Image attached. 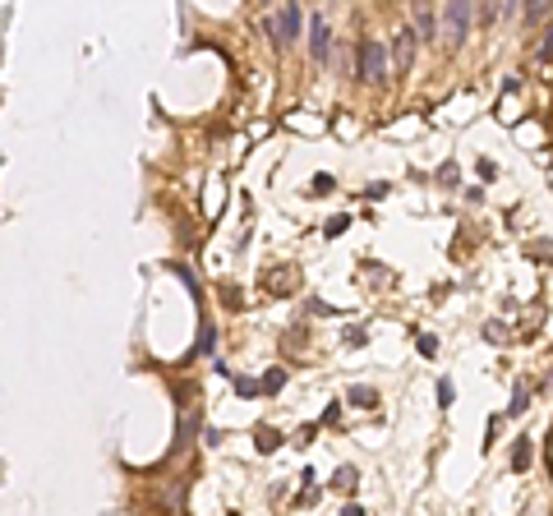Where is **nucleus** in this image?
<instances>
[{"mask_svg":"<svg viewBox=\"0 0 553 516\" xmlns=\"http://www.w3.org/2000/svg\"><path fill=\"white\" fill-rule=\"evenodd\" d=\"M300 23H305V10H300V5H281V10L268 19V37H272L276 46H291L295 37H300Z\"/></svg>","mask_w":553,"mask_h":516,"instance_id":"1","label":"nucleus"},{"mask_svg":"<svg viewBox=\"0 0 553 516\" xmlns=\"http://www.w3.org/2000/svg\"><path fill=\"white\" fill-rule=\"evenodd\" d=\"M383 69H387L383 42H378V37H365V42H360V51H355V74L365 78V83H373V78H383Z\"/></svg>","mask_w":553,"mask_h":516,"instance_id":"2","label":"nucleus"},{"mask_svg":"<svg viewBox=\"0 0 553 516\" xmlns=\"http://www.w3.org/2000/svg\"><path fill=\"white\" fill-rule=\"evenodd\" d=\"M470 19H475V10H470L466 0H452V5H443V37H447V42H466Z\"/></svg>","mask_w":553,"mask_h":516,"instance_id":"3","label":"nucleus"},{"mask_svg":"<svg viewBox=\"0 0 553 516\" xmlns=\"http://www.w3.org/2000/svg\"><path fill=\"white\" fill-rule=\"evenodd\" d=\"M327 51H332V42H327V19L314 14V23H309V56H314V65H327Z\"/></svg>","mask_w":553,"mask_h":516,"instance_id":"4","label":"nucleus"},{"mask_svg":"<svg viewBox=\"0 0 553 516\" xmlns=\"http://www.w3.org/2000/svg\"><path fill=\"white\" fill-rule=\"evenodd\" d=\"M263 286L276 290V295H286V290L300 286V272H295V268H272V272H263Z\"/></svg>","mask_w":553,"mask_h":516,"instance_id":"5","label":"nucleus"},{"mask_svg":"<svg viewBox=\"0 0 553 516\" xmlns=\"http://www.w3.org/2000/svg\"><path fill=\"white\" fill-rule=\"evenodd\" d=\"M415 28H401L397 32V42H392V56H397V69H411V61H415Z\"/></svg>","mask_w":553,"mask_h":516,"instance_id":"6","label":"nucleus"},{"mask_svg":"<svg viewBox=\"0 0 553 516\" xmlns=\"http://www.w3.org/2000/svg\"><path fill=\"white\" fill-rule=\"evenodd\" d=\"M415 37H424V42H433L438 37V14H433L429 5H415Z\"/></svg>","mask_w":553,"mask_h":516,"instance_id":"7","label":"nucleus"},{"mask_svg":"<svg viewBox=\"0 0 553 516\" xmlns=\"http://www.w3.org/2000/svg\"><path fill=\"white\" fill-rule=\"evenodd\" d=\"M530 461H535V442H530V438H517V442H512V471L525 475V471H530Z\"/></svg>","mask_w":553,"mask_h":516,"instance_id":"8","label":"nucleus"},{"mask_svg":"<svg viewBox=\"0 0 553 516\" xmlns=\"http://www.w3.org/2000/svg\"><path fill=\"white\" fill-rule=\"evenodd\" d=\"M254 442H259V452H268V456H272L276 447H286V438H281L272 424H259V429H254Z\"/></svg>","mask_w":553,"mask_h":516,"instance_id":"9","label":"nucleus"},{"mask_svg":"<svg viewBox=\"0 0 553 516\" xmlns=\"http://www.w3.org/2000/svg\"><path fill=\"white\" fill-rule=\"evenodd\" d=\"M355 484H360V471H355V466H337V475H332V488H341V493H355Z\"/></svg>","mask_w":553,"mask_h":516,"instance_id":"10","label":"nucleus"},{"mask_svg":"<svg viewBox=\"0 0 553 516\" xmlns=\"http://www.w3.org/2000/svg\"><path fill=\"white\" fill-rule=\"evenodd\" d=\"M259 387H263V392H268V396H276V392H281V387H286V369H268V374H263V378H259Z\"/></svg>","mask_w":553,"mask_h":516,"instance_id":"11","label":"nucleus"},{"mask_svg":"<svg viewBox=\"0 0 553 516\" xmlns=\"http://www.w3.org/2000/svg\"><path fill=\"white\" fill-rule=\"evenodd\" d=\"M217 350V327H213V319H203V327H199V355H213Z\"/></svg>","mask_w":553,"mask_h":516,"instance_id":"12","label":"nucleus"},{"mask_svg":"<svg viewBox=\"0 0 553 516\" xmlns=\"http://www.w3.org/2000/svg\"><path fill=\"white\" fill-rule=\"evenodd\" d=\"M346 230H351V213H337L327 226H323V235H327V240H337V235H346Z\"/></svg>","mask_w":553,"mask_h":516,"instance_id":"13","label":"nucleus"},{"mask_svg":"<svg viewBox=\"0 0 553 516\" xmlns=\"http://www.w3.org/2000/svg\"><path fill=\"white\" fill-rule=\"evenodd\" d=\"M415 350H420L424 360H433V355H438V336H433V332H420V336H415Z\"/></svg>","mask_w":553,"mask_h":516,"instance_id":"14","label":"nucleus"},{"mask_svg":"<svg viewBox=\"0 0 553 516\" xmlns=\"http://www.w3.org/2000/svg\"><path fill=\"white\" fill-rule=\"evenodd\" d=\"M351 406H378V392L360 383V387H351Z\"/></svg>","mask_w":553,"mask_h":516,"instance_id":"15","label":"nucleus"},{"mask_svg":"<svg viewBox=\"0 0 553 516\" xmlns=\"http://www.w3.org/2000/svg\"><path fill=\"white\" fill-rule=\"evenodd\" d=\"M230 387H235V396H259V392H263V387H259V378H240V374L230 378Z\"/></svg>","mask_w":553,"mask_h":516,"instance_id":"16","label":"nucleus"},{"mask_svg":"<svg viewBox=\"0 0 553 516\" xmlns=\"http://www.w3.org/2000/svg\"><path fill=\"white\" fill-rule=\"evenodd\" d=\"M484 341H493V346H498V341H507V323L489 319V323H484Z\"/></svg>","mask_w":553,"mask_h":516,"instance_id":"17","label":"nucleus"},{"mask_svg":"<svg viewBox=\"0 0 553 516\" xmlns=\"http://www.w3.org/2000/svg\"><path fill=\"white\" fill-rule=\"evenodd\" d=\"M539 19H549V0H530L525 5V23H539Z\"/></svg>","mask_w":553,"mask_h":516,"instance_id":"18","label":"nucleus"},{"mask_svg":"<svg viewBox=\"0 0 553 516\" xmlns=\"http://www.w3.org/2000/svg\"><path fill=\"white\" fill-rule=\"evenodd\" d=\"M332 175H327V171H318V175H314V180H309V194H332Z\"/></svg>","mask_w":553,"mask_h":516,"instance_id":"19","label":"nucleus"},{"mask_svg":"<svg viewBox=\"0 0 553 516\" xmlns=\"http://www.w3.org/2000/svg\"><path fill=\"white\" fill-rule=\"evenodd\" d=\"M525 406H530V387H517V392H512V410H507V415H525Z\"/></svg>","mask_w":553,"mask_h":516,"instance_id":"20","label":"nucleus"},{"mask_svg":"<svg viewBox=\"0 0 553 516\" xmlns=\"http://www.w3.org/2000/svg\"><path fill=\"white\" fill-rule=\"evenodd\" d=\"M341 341L360 350V346H369V332H365V327H346V336H341Z\"/></svg>","mask_w":553,"mask_h":516,"instance_id":"21","label":"nucleus"},{"mask_svg":"<svg viewBox=\"0 0 553 516\" xmlns=\"http://www.w3.org/2000/svg\"><path fill=\"white\" fill-rule=\"evenodd\" d=\"M452 396H457V387H452V378H438V406H452Z\"/></svg>","mask_w":553,"mask_h":516,"instance_id":"22","label":"nucleus"},{"mask_svg":"<svg viewBox=\"0 0 553 516\" xmlns=\"http://www.w3.org/2000/svg\"><path fill=\"white\" fill-rule=\"evenodd\" d=\"M305 314H318V319H332L337 309H332V304H323V300H309V304H305Z\"/></svg>","mask_w":553,"mask_h":516,"instance_id":"23","label":"nucleus"},{"mask_svg":"<svg viewBox=\"0 0 553 516\" xmlns=\"http://www.w3.org/2000/svg\"><path fill=\"white\" fill-rule=\"evenodd\" d=\"M535 56H539V61H553V28L544 32V42H539V51H535Z\"/></svg>","mask_w":553,"mask_h":516,"instance_id":"24","label":"nucleus"},{"mask_svg":"<svg viewBox=\"0 0 553 516\" xmlns=\"http://www.w3.org/2000/svg\"><path fill=\"white\" fill-rule=\"evenodd\" d=\"M525 254H530V258H553V244H549V240H539V244H530Z\"/></svg>","mask_w":553,"mask_h":516,"instance_id":"25","label":"nucleus"},{"mask_svg":"<svg viewBox=\"0 0 553 516\" xmlns=\"http://www.w3.org/2000/svg\"><path fill=\"white\" fill-rule=\"evenodd\" d=\"M438 180H443V184L457 180V162H443V166H438Z\"/></svg>","mask_w":553,"mask_h":516,"instance_id":"26","label":"nucleus"},{"mask_svg":"<svg viewBox=\"0 0 553 516\" xmlns=\"http://www.w3.org/2000/svg\"><path fill=\"white\" fill-rule=\"evenodd\" d=\"M475 171H479V180H493V175H498V166H493V162H489V157H484V162H479V166H475Z\"/></svg>","mask_w":553,"mask_h":516,"instance_id":"27","label":"nucleus"},{"mask_svg":"<svg viewBox=\"0 0 553 516\" xmlns=\"http://www.w3.org/2000/svg\"><path fill=\"white\" fill-rule=\"evenodd\" d=\"M221 295H226V304H230V309H240V290L230 286V281H226V286H221Z\"/></svg>","mask_w":553,"mask_h":516,"instance_id":"28","label":"nucleus"},{"mask_svg":"<svg viewBox=\"0 0 553 516\" xmlns=\"http://www.w3.org/2000/svg\"><path fill=\"white\" fill-rule=\"evenodd\" d=\"M337 420H341V406H337V401H332V406L323 410V424H337Z\"/></svg>","mask_w":553,"mask_h":516,"instance_id":"29","label":"nucleus"},{"mask_svg":"<svg viewBox=\"0 0 553 516\" xmlns=\"http://www.w3.org/2000/svg\"><path fill=\"white\" fill-rule=\"evenodd\" d=\"M341 516H365V507H360V502H351V507H346Z\"/></svg>","mask_w":553,"mask_h":516,"instance_id":"30","label":"nucleus"}]
</instances>
